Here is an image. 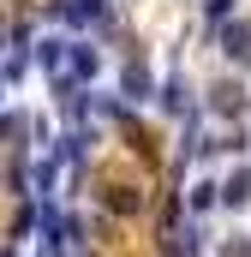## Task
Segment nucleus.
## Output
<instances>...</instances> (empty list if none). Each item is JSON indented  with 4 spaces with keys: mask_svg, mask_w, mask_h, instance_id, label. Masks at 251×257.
Masks as SVG:
<instances>
[{
    "mask_svg": "<svg viewBox=\"0 0 251 257\" xmlns=\"http://www.w3.org/2000/svg\"><path fill=\"white\" fill-rule=\"evenodd\" d=\"M215 42H221V54L233 66H251V24L245 18H221L215 24Z\"/></svg>",
    "mask_w": 251,
    "mask_h": 257,
    "instance_id": "1",
    "label": "nucleus"
},
{
    "mask_svg": "<svg viewBox=\"0 0 251 257\" xmlns=\"http://www.w3.org/2000/svg\"><path fill=\"white\" fill-rule=\"evenodd\" d=\"M120 90H126V102H150V96H156V78H150V66H144V60H132V66H126V78H120Z\"/></svg>",
    "mask_w": 251,
    "mask_h": 257,
    "instance_id": "2",
    "label": "nucleus"
},
{
    "mask_svg": "<svg viewBox=\"0 0 251 257\" xmlns=\"http://www.w3.org/2000/svg\"><path fill=\"white\" fill-rule=\"evenodd\" d=\"M221 203H227V209H245L251 203V168H233V174L221 180Z\"/></svg>",
    "mask_w": 251,
    "mask_h": 257,
    "instance_id": "3",
    "label": "nucleus"
},
{
    "mask_svg": "<svg viewBox=\"0 0 251 257\" xmlns=\"http://www.w3.org/2000/svg\"><path fill=\"white\" fill-rule=\"evenodd\" d=\"M66 72H72L78 84H90V78H96V48H90V42H72V48H66Z\"/></svg>",
    "mask_w": 251,
    "mask_h": 257,
    "instance_id": "4",
    "label": "nucleus"
},
{
    "mask_svg": "<svg viewBox=\"0 0 251 257\" xmlns=\"http://www.w3.org/2000/svg\"><path fill=\"white\" fill-rule=\"evenodd\" d=\"M66 48H72V42H60V36H48V42H36V60L48 66V72H66Z\"/></svg>",
    "mask_w": 251,
    "mask_h": 257,
    "instance_id": "5",
    "label": "nucleus"
},
{
    "mask_svg": "<svg viewBox=\"0 0 251 257\" xmlns=\"http://www.w3.org/2000/svg\"><path fill=\"white\" fill-rule=\"evenodd\" d=\"M108 209H114V215H138V209H144V197L132 192V186H114V192H108Z\"/></svg>",
    "mask_w": 251,
    "mask_h": 257,
    "instance_id": "6",
    "label": "nucleus"
},
{
    "mask_svg": "<svg viewBox=\"0 0 251 257\" xmlns=\"http://www.w3.org/2000/svg\"><path fill=\"white\" fill-rule=\"evenodd\" d=\"M215 203H221V186H215V180H197V186H191V209H197V215L215 209Z\"/></svg>",
    "mask_w": 251,
    "mask_h": 257,
    "instance_id": "7",
    "label": "nucleus"
},
{
    "mask_svg": "<svg viewBox=\"0 0 251 257\" xmlns=\"http://www.w3.org/2000/svg\"><path fill=\"white\" fill-rule=\"evenodd\" d=\"M209 96H215V114H239V108H245V102H239V84H215Z\"/></svg>",
    "mask_w": 251,
    "mask_h": 257,
    "instance_id": "8",
    "label": "nucleus"
},
{
    "mask_svg": "<svg viewBox=\"0 0 251 257\" xmlns=\"http://www.w3.org/2000/svg\"><path fill=\"white\" fill-rule=\"evenodd\" d=\"M162 108H168V114H186V90H180V78L162 90Z\"/></svg>",
    "mask_w": 251,
    "mask_h": 257,
    "instance_id": "9",
    "label": "nucleus"
},
{
    "mask_svg": "<svg viewBox=\"0 0 251 257\" xmlns=\"http://www.w3.org/2000/svg\"><path fill=\"white\" fill-rule=\"evenodd\" d=\"M221 257H251V239H245V233H233V239L221 245Z\"/></svg>",
    "mask_w": 251,
    "mask_h": 257,
    "instance_id": "10",
    "label": "nucleus"
},
{
    "mask_svg": "<svg viewBox=\"0 0 251 257\" xmlns=\"http://www.w3.org/2000/svg\"><path fill=\"white\" fill-rule=\"evenodd\" d=\"M203 12H209V24H221V18L233 12V0H203Z\"/></svg>",
    "mask_w": 251,
    "mask_h": 257,
    "instance_id": "11",
    "label": "nucleus"
},
{
    "mask_svg": "<svg viewBox=\"0 0 251 257\" xmlns=\"http://www.w3.org/2000/svg\"><path fill=\"white\" fill-rule=\"evenodd\" d=\"M12 78H18V60H0V90H6Z\"/></svg>",
    "mask_w": 251,
    "mask_h": 257,
    "instance_id": "12",
    "label": "nucleus"
}]
</instances>
